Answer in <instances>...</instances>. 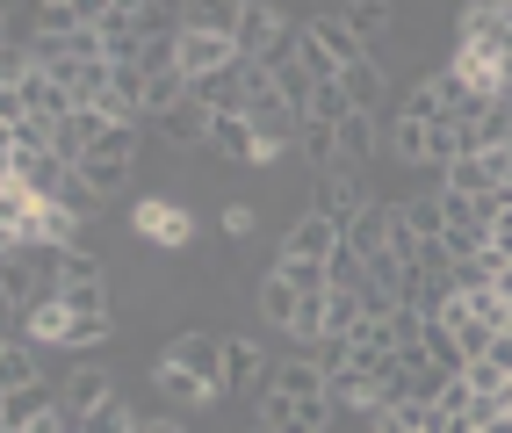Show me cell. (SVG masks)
I'll list each match as a JSON object with an SVG mask.
<instances>
[{"mask_svg":"<svg viewBox=\"0 0 512 433\" xmlns=\"http://www.w3.org/2000/svg\"><path fill=\"white\" fill-rule=\"evenodd\" d=\"M109 116H101V109H73V116H65L58 130H51V159L58 166H73V174H80V166H87V152L101 145V138H109Z\"/></svg>","mask_w":512,"mask_h":433,"instance_id":"obj_5","label":"cell"},{"mask_svg":"<svg viewBox=\"0 0 512 433\" xmlns=\"http://www.w3.org/2000/svg\"><path fill=\"white\" fill-rule=\"evenodd\" d=\"M152 383H159L166 397H174V405H210V390H202L195 376H181V369H166V361H159V369H152Z\"/></svg>","mask_w":512,"mask_h":433,"instance_id":"obj_35","label":"cell"},{"mask_svg":"<svg viewBox=\"0 0 512 433\" xmlns=\"http://www.w3.org/2000/svg\"><path fill=\"white\" fill-rule=\"evenodd\" d=\"M311 37L325 44V58L339 65V73H347V65H361V58H368V44H361V37H354V29L339 22V15H318V22H311Z\"/></svg>","mask_w":512,"mask_h":433,"instance_id":"obj_19","label":"cell"},{"mask_svg":"<svg viewBox=\"0 0 512 433\" xmlns=\"http://www.w3.org/2000/svg\"><path fill=\"white\" fill-rule=\"evenodd\" d=\"M231 65H238L231 37H195V29H181V73H188V87L210 80V73H231Z\"/></svg>","mask_w":512,"mask_h":433,"instance_id":"obj_10","label":"cell"},{"mask_svg":"<svg viewBox=\"0 0 512 433\" xmlns=\"http://www.w3.org/2000/svg\"><path fill=\"white\" fill-rule=\"evenodd\" d=\"M109 397H116L109 376H101L94 361H73V376H65V405H58V412H65V419H87V412L109 405Z\"/></svg>","mask_w":512,"mask_h":433,"instance_id":"obj_11","label":"cell"},{"mask_svg":"<svg viewBox=\"0 0 512 433\" xmlns=\"http://www.w3.org/2000/svg\"><path fill=\"white\" fill-rule=\"evenodd\" d=\"M130 231H138L145 246H188L195 239V217L181 203H166V195H145V203L130 210Z\"/></svg>","mask_w":512,"mask_h":433,"instance_id":"obj_4","label":"cell"},{"mask_svg":"<svg viewBox=\"0 0 512 433\" xmlns=\"http://www.w3.org/2000/svg\"><path fill=\"white\" fill-rule=\"evenodd\" d=\"M368 210V188H354V174L339 166V174H325V195H318V217H332L339 231H347L354 217Z\"/></svg>","mask_w":512,"mask_h":433,"instance_id":"obj_13","label":"cell"},{"mask_svg":"<svg viewBox=\"0 0 512 433\" xmlns=\"http://www.w3.org/2000/svg\"><path fill=\"white\" fill-rule=\"evenodd\" d=\"M130 159H138V123H116L109 138H101V145L87 152V166H80V181H87L94 195H109V188H123V174H130Z\"/></svg>","mask_w":512,"mask_h":433,"instance_id":"obj_1","label":"cell"},{"mask_svg":"<svg viewBox=\"0 0 512 433\" xmlns=\"http://www.w3.org/2000/svg\"><path fill=\"white\" fill-rule=\"evenodd\" d=\"M476 433H512V412H498V419H484Z\"/></svg>","mask_w":512,"mask_h":433,"instance_id":"obj_47","label":"cell"},{"mask_svg":"<svg viewBox=\"0 0 512 433\" xmlns=\"http://www.w3.org/2000/svg\"><path fill=\"white\" fill-rule=\"evenodd\" d=\"M260 311H267V325H282V332H296V318L311 311V304H303V296H296V289H289L282 275H267V282H260Z\"/></svg>","mask_w":512,"mask_h":433,"instance_id":"obj_24","label":"cell"},{"mask_svg":"<svg viewBox=\"0 0 512 433\" xmlns=\"http://www.w3.org/2000/svg\"><path fill=\"white\" fill-rule=\"evenodd\" d=\"M260 426L267 433H325L332 426V397H282V390H267L260 397Z\"/></svg>","mask_w":512,"mask_h":433,"instance_id":"obj_3","label":"cell"},{"mask_svg":"<svg viewBox=\"0 0 512 433\" xmlns=\"http://www.w3.org/2000/svg\"><path fill=\"white\" fill-rule=\"evenodd\" d=\"M238 22H246V0H195V8H181V29H195V37L238 44Z\"/></svg>","mask_w":512,"mask_h":433,"instance_id":"obj_12","label":"cell"},{"mask_svg":"<svg viewBox=\"0 0 512 433\" xmlns=\"http://www.w3.org/2000/svg\"><path fill=\"white\" fill-rule=\"evenodd\" d=\"M275 275L303 296V304H325V296H332V268H325V260H275Z\"/></svg>","mask_w":512,"mask_h":433,"instance_id":"obj_22","label":"cell"},{"mask_svg":"<svg viewBox=\"0 0 512 433\" xmlns=\"http://www.w3.org/2000/svg\"><path fill=\"white\" fill-rule=\"evenodd\" d=\"M224 231H231V239H246V231H253V210H238V203H231V210H224Z\"/></svg>","mask_w":512,"mask_h":433,"instance_id":"obj_44","label":"cell"},{"mask_svg":"<svg viewBox=\"0 0 512 433\" xmlns=\"http://www.w3.org/2000/svg\"><path fill=\"white\" fill-rule=\"evenodd\" d=\"M44 383V347L37 340H8L0 347V390H29Z\"/></svg>","mask_w":512,"mask_h":433,"instance_id":"obj_17","label":"cell"},{"mask_svg":"<svg viewBox=\"0 0 512 433\" xmlns=\"http://www.w3.org/2000/svg\"><path fill=\"white\" fill-rule=\"evenodd\" d=\"M368 152H375V116H361V109H354L347 123H339V159L354 166V159H368Z\"/></svg>","mask_w":512,"mask_h":433,"instance_id":"obj_32","label":"cell"},{"mask_svg":"<svg viewBox=\"0 0 512 433\" xmlns=\"http://www.w3.org/2000/svg\"><path fill=\"white\" fill-rule=\"evenodd\" d=\"M404 224H412L426 246H448V203H440V188H426L419 203H404Z\"/></svg>","mask_w":512,"mask_h":433,"instance_id":"obj_23","label":"cell"},{"mask_svg":"<svg viewBox=\"0 0 512 433\" xmlns=\"http://www.w3.org/2000/svg\"><path fill=\"white\" fill-rule=\"evenodd\" d=\"M491 253H498V260H512V217H498V224H491Z\"/></svg>","mask_w":512,"mask_h":433,"instance_id":"obj_43","label":"cell"},{"mask_svg":"<svg viewBox=\"0 0 512 433\" xmlns=\"http://www.w3.org/2000/svg\"><path fill=\"white\" fill-rule=\"evenodd\" d=\"M282 260H325V268H332V260H339V224L332 217H296L289 224V239H282Z\"/></svg>","mask_w":512,"mask_h":433,"instance_id":"obj_7","label":"cell"},{"mask_svg":"<svg viewBox=\"0 0 512 433\" xmlns=\"http://www.w3.org/2000/svg\"><path fill=\"white\" fill-rule=\"evenodd\" d=\"M347 116H354V102H347V87H339V80L311 87V116H303V123H325V130H339Z\"/></svg>","mask_w":512,"mask_h":433,"instance_id":"obj_29","label":"cell"},{"mask_svg":"<svg viewBox=\"0 0 512 433\" xmlns=\"http://www.w3.org/2000/svg\"><path fill=\"white\" fill-rule=\"evenodd\" d=\"M58 405H65V390H51V383H29V390H0V426H8V433H29V426L58 419Z\"/></svg>","mask_w":512,"mask_h":433,"instance_id":"obj_6","label":"cell"},{"mask_svg":"<svg viewBox=\"0 0 512 433\" xmlns=\"http://www.w3.org/2000/svg\"><path fill=\"white\" fill-rule=\"evenodd\" d=\"M58 203H65V210H73L80 224H87V217H101V195H94V188H87L80 174H73V181H65V195H58Z\"/></svg>","mask_w":512,"mask_h":433,"instance_id":"obj_40","label":"cell"},{"mask_svg":"<svg viewBox=\"0 0 512 433\" xmlns=\"http://www.w3.org/2000/svg\"><path fill=\"white\" fill-rule=\"evenodd\" d=\"M484 361H498V369L512 376V340H491V354H484Z\"/></svg>","mask_w":512,"mask_h":433,"instance_id":"obj_45","label":"cell"},{"mask_svg":"<svg viewBox=\"0 0 512 433\" xmlns=\"http://www.w3.org/2000/svg\"><path fill=\"white\" fill-rule=\"evenodd\" d=\"M260 369H267V354H260L253 340H224V397L253 390V383H260Z\"/></svg>","mask_w":512,"mask_h":433,"instance_id":"obj_21","label":"cell"},{"mask_svg":"<svg viewBox=\"0 0 512 433\" xmlns=\"http://www.w3.org/2000/svg\"><path fill=\"white\" fill-rule=\"evenodd\" d=\"M188 73H181V65H174V73H145V123H159V116H174L181 102H188Z\"/></svg>","mask_w":512,"mask_h":433,"instance_id":"obj_20","label":"cell"},{"mask_svg":"<svg viewBox=\"0 0 512 433\" xmlns=\"http://www.w3.org/2000/svg\"><path fill=\"white\" fill-rule=\"evenodd\" d=\"M37 15V37H80V29H94V8H80V0H44V8H29Z\"/></svg>","mask_w":512,"mask_h":433,"instance_id":"obj_18","label":"cell"},{"mask_svg":"<svg viewBox=\"0 0 512 433\" xmlns=\"http://www.w3.org/2000/svg\"><path fill=\"white\" fill-rule=\"evenodd\" d=\"M159 361H166V369H181V376H195L210 397H224V340H210V332H181Z\"/></svg>","mask_w":512,"mask_h":433,"instance_id":"obj_2","label":"cell"},{"mask_svg":"<svg viewBox=\"0 0 512 433\" xmlns=\"http://www.w3.org/2000/svg\"><path fill=\"white\" fill-rule=\"evenodd\" d=\"M73 433H138V419H130V405H123V397H109L101 412L73 419Z\"/></svg>","mask_w":512,"mask_h":433,"instance_id":"obj_33","label":"cell"},{"mask_svg":"<svg viewBox=\"0 0 512 433\" xmlns=\"http://www.w3.org/2000/svg\"><path fill=\"white\" fill-rule=\"evenodd\" d=\"M22 340H37V347H73V304H65V296H37V304L22 311Z\"/></svg>","mask_w":512,"mask_h":433,"instance_id":"obj_9","label":"cell"},{"mask_svg":"<svg viewBox=\"0 0 512 433\" xmlns=\"http://www.w3.org/2000/svg\"><path fill=\"white\" fill-rule=\"evenodd\" d=\"M390 152H397L404 166H426V123L397 116V123H390Z\"/></svg>","mask_w":512,"mask_h":433,"instance_id":"obj_34","label":"cell"},{"mask_svg":"<svg viewBox=\"0 0 512 433\" xmlns=\"http://www.w3.org/2000/svg\"><path fill=\"white\" fill-rule=\"evenodd\" d=\"M505 29H512V0H505Z\"/></svg>","mask_w":512,"mask_h":433,"instance_id":"obj_49","label":"cell"},{"mask_svg":"<svg viewBox=\"0 0 512 433\" xmlns=\"http://www.w3.org/2000/svg\"><path fill=\"white\" fill-rule=\"evenodd\" d=\"M462 383H469V390H476V397H484V405H498V390H505V383H512V376H505V369H498V361H469V369H462Z\"/></svg>","mask_w":512,"mask_h":433,"instance_id":"obj_36","label":"cell"},{"mask_svg":"<svg viewBox=\"0 0 512 433\" xmlns=\"http://www.w3.org/2000/svg\"><path fill=\"white\" fill-rule=\"evenodd\" d=\"M138 37H145V44H166V37H181V8H159V0H138Z\"/></svg>","mask_w":512,"mask_h":433,"instance_id":"obj_31","label":"cell"},{"mask_svg":"<svg viewBox=\"0 0 512 433\" xmlns=\"http://www.w3.org/2000/svg\"><path fill=\"white\" fill-rule=\"evenodd\" d=\"M267 390H282V397H325V369H318V361H282Z\"/></svg>","mask_w":512,"mask_h":433,"instance_id":"obj_26","label":"cell"},{"mask_svg":"<svg viewBox=\"0 0 512 433\" xmlns=\"http://www.w3.org/2000/svg\"><path fill=\"white\" fill-rule=\"evenodd\" d=\"M116 332V311H101V318H73V347H101Z\"/></svg>","mask_w":512,"mask_h":433,"instance_id":"obj_41","label":"cell"},{"mask_svg":"<svg viewBox=\"0 0 512 433\" xmlns=\"http://www.w3.org/2000/svg\"><path fill=\"white\" fill-rule=\"evenodd\" d=\"M484 166H491V181L512 195V145H505V152H484Z\"/></svg>","mask_w":512,"mask_h":433,"instance_id":"obj_42","label":"cell"},{"mask_svg":"<svg viewBox=\"0 0 512 433\" xmlns=\"http://www.w3.org/2000/svg\"><path fill=\"white\" fill-rule=\"evenodd\" d=\"M390 224H397V210L390 203H368L347 231H339V253H354V260H375V253H390Z\"/></svg>","mask_w":512,"mask_h":433,"instance_id":"obj_8","label":"cell"},{"mask_svg":"<svg viewBox=\"0 0 512 433\" xmlns=\"http://www.w3.org/2000/svg\"><path fill=\"white\" fill-rule=\"evenodd\" d=\"M339 87H347V102H354L361 116H375V102H383V73H375V58L347 65V73H339Z\"/></svg>","mask_w":512,"mask_h":433,"instance_id":"obj_25","label":"cell"},{"mask_svg":"<svg viewBox=\"0 0 512 433\" xmlns=\"http://www.w3.org/2000/svg\"><path fill=\"white\" fill-rule=\"evenodd\" d=\"M138 433H188V419H145Z\"/></svg>","mask_w":512,"mask_h":433,"instance_id":"obj_46","label":"cell"},{"mask_svg":"<svg viewBox=\"0 0 512 433\" xmlns=\"http://www.w3.org/2000/svg\"><path fill=\"white\" fill-rule=\"evenodd\" d=\"M296 152L311 159V166H325V174H339V130H325V123H303V138H296Z\"/></svg>","mask_w":512,"mask_h":433,"instance_id":"obj_28","label":"cell"},{"mask_svg":"<svg viewBox=\"0 0 512 433\" xmlns=\"http://www.w3.org/2000/svg\"><path fill=\"white\" fill-rule=\"evenodd\" d=\"M476 130H484V152H505V145H512V109H505V102L484 109V116H476Z\"/></svg>","mask_w":512,"mask_h":433,"instance_id":"obj_39","label":"cell"},{"mask_svg":"<svg viewBox=\"0 0 512 433\" xmlns=\"http://www.w3.org/2000/svg\"><path fill=\"white\" fill-rule=\"evenodd\" d=\"M267 73H275V94H282V102H289L296 116H311V87H318V80L303 73L296 58H282V65H267Z\"/></svg>","mask_w":512,"mask_h":433,"instance_id":"obj_27","label":"cell"},{"mask_svg":"<svg viewBox=\"0 0 512 433\" xmlns=\"http://www.w3.org/2000/svg\"><path fill=\"white\" fill-rule=\"evenodd\" d=\"M159 130H166V145H210V130H217V109H202L195 102V94H188V102L174 109V116H159Z\"/></svg>","mask_w":512,"mask_h":433,"instance_id":"obj_14","label":"cell"},{"mask_svg":"<svg viewBox=\"0 0 512 433\" xmlns=\"http://www.w3.org/2000/svg\"><path fill=\"white\" fill-rule=\"evenodd\" d=\"M253 433H267V426H253Z\"/></svg>","mask_w":512,"mask_h":433,"instance_id":"obj_50","label":"cell"},{"mask_svg":"<svg viewBox=\"0 0 512 433\" xmlns=\"http://www.w3.org/2000/svg\"><path fill=\"white\" fill-rule=\"evenodd\" d=\"M210 152H217V159H231V166H246V159H260L267 145H260V130H253L246 116H217V130H210Z\"/></svg>","mask_w":512,"mask_h":433,"instance_id":"obj_15","label":"cell"},{"mask_svg":"<svg viewBox=\"0 0 512 433\" xmlns=\"http://www.w3.org/2000/svg\"><path fill=\"white\" fill-rule=\"evenodd\" d=\"M375 376H383V369H339V376H325L332 412H375Z\"/></svg>","mask_w":512,"mask_h":433,"instance_id":"obj_16","label":"cell"},{"mask_svg":"<svg viewBox=\"0 0 512 433\" xmlns=\"http://www.w3.org/2000/svg\"><path fill=\"white\" fill-rule=\"evenodd\" d=\"M44 246H80V217L65 210V203L44 210Z\"/></svg>","mask_w":512,"mask_h":433,"instance_id":"obj_38","label":"cell"},{"mask_svg":"<svg viewBox=\"0 0 512 433\" xmlns=\"http://www.w3.org/2000/svg\"><path fill=\"white\" fill-rule=\"evenodd\" d=\"M339 22H347L361 44H375V37L390 29V8H383V0H354V8H339Z\"/></svg>","mask_w":512,"mask_h":433,"instance_id":"obj_30","label":"cell"},{"mask_svg":"<svg viewBox=\"0 0 512 433\" xmlns=\"http://www.w3.org/2000/svg\"><path fill=\"white\" fill-rule=\"evenodd\" d=\"M80 282H109L101 253H87V246H73V253H65V289H80Z\"/></svg>","mask_w":512,"mask_h":433,"instance_id":"obj_37","label":"cell"},{"mask_svg":"<svg viewBox=\"0 0 512 433\" xmlns=\"http://www.w3.org/2000/svg\"><path fill=\"white\" fill-rule=\"evenodd\" d=\"M498 340H512V318H505V332H498Z\"/></svg>","mask_w":512,"mask_h":433,"instance_id":"obj_48","label":"cell"}]
</instances>
